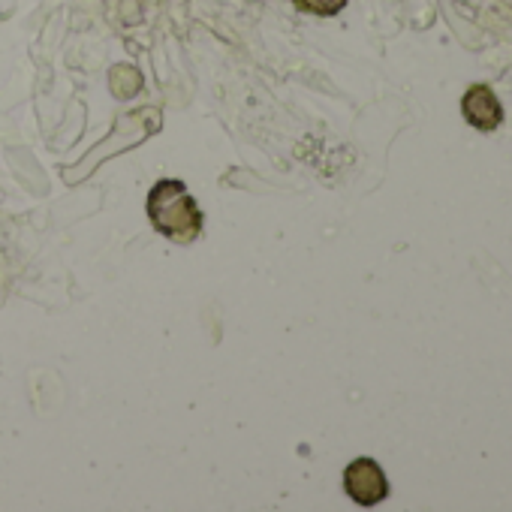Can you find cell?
Masks as SVG:
<instances>
[{"mask_svg":"<svg viewBox=\"0 0 512 512\" xmlns=\"http://www.w3.org/2000/svg\"><path fill=\"white\" fill-rule=\"evenodd\" d=\"M148 220L151 226L172 241H193L202 232V211L196 205V199L190 196V190L178 181V178H163L151 187L148 193Z\"/></svg>","mask_w":512,"mask_h":512,"instance_id":"1","label":"cell"},{"mask_svg":"<svg viewBox=\"0 0 512 512\" xmlns=\"http://www.w3.org/2000/svg\"><path fill=\"white\" fill-rule=\"evenodd\" d=\"M344 491L359 506H377L389 494V479L374 458H356L344 470Z\"/></svg>","mask_w":512,"mask_h":512,"instance_id":"2","label":"cell"},{"mask_svg":"<svg viewBox=\"0 0 512 512\" xmlns=\"http://www.w3.org/2000/svg\"><path fill=\"white\" fill-rule=\"evenodd\" d=\"M461 112L464 121L476 130H497L503 121V109L488 85H473L461 100Z\"/></svg>","mask_w":512,"mask_h":512,"instance_id":"3","label":"cell"},{"mask_svg":"<svg viewBox=\"0 0 512 512\" xmlns=\"http://www.w3.org/2000/svg\"><path fill=\"white\" fill-rule=\"evenodd\" d=\"M293 4L296 10L311 16H338L347 7V0H293Z\"/></svg>","mask_w":512,"mask_h":512,"instance_id":"4","label":"cell"}]
</instances>
